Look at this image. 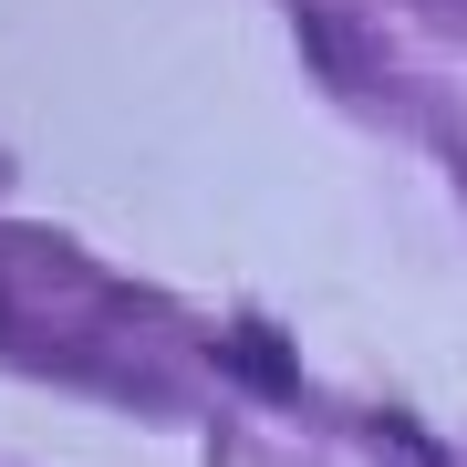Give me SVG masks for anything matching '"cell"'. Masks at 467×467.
Instances as JSON below:
<instances>
[{"instance_id":"1","label":"cell","mask_w":467,"mask_h":467,"mask_svg":"<svg viewBox=\"0 0 467 467\" xmlns=\"http://www.w3.org/2000/svg\"><path fill=\"white\" fill-rule=\"evenodd\" d=\"M218 353H229V364L250 374V384H270V395H291V364H281V353H270L260 333H229V343H218Z\"/></svg>"}]
</instances>
